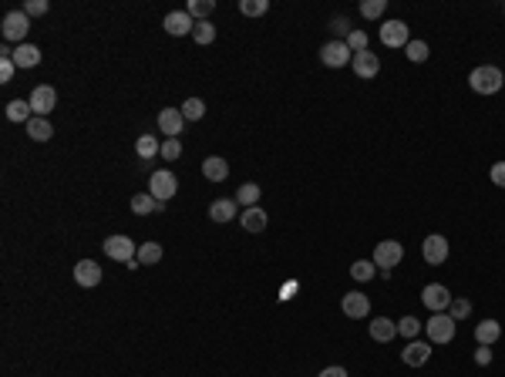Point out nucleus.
I'll list each match as a JSON object with an SVG mask.
<instances>
[{"mask_svg":"<svg viewBox=\"0 0 505 377\" xmlns=\"http://www.w3.org/2000/svg\"><path fill=\"white\" fill-rule=\"evenodd\" d=\"M505 85V75L495 68V64H478L472 75H468V88L475 94H499Z\"/></svg>","mask_w":505,"mask_h":377,"instance_id":"obj_1","label":"nucleus"},{"mask_svg":"<svg viewBox=\"0 0 505 377\" xmlns=\"http://www.w3.org/2000/svg\"><path fill=\"white\" fill-rule=\"evenodd\" d=\"M455 330H459V320H451L448 314H435V317L425 323L428 344H451V340H455Z\"/></svg>","mask_w":505,"mask_h":377,"instance_id":"obj_2","label":"nucleus"},{"mask_svg":"<svg viewBox=\"0 0 505 377\" xmlns=\"http://www.w3.org/2000/svg\"><path fill=\"white\" fill-rule=\"evenodd\" d=\"M374 266L378 270H394L401 259H404V246H401L398 240H381L378 246H374Z\"/></svg>","mask_w":505,"mask_h":377,"instance_id":"obj_3","label":"nucleus"},{"mask_svg":"<svg viewBox=\"0 0 505 377\" xmlns=\"http://www.w3.org/2000/svg\"><path fill=\"white\" fill-rule=\"evenodd\" d=\"M451 290L444 287V283H428V287L421 290V303L428 307L431 314H448V307H451Z\"/></svg>","mask_w":505,"mask_h":377,"instance_id":"obj_4","label":"nucleus"},{"mask_svg":"<svg viewBox=\"0 0 505 377\" xmlns=\"http://www.w3.org/2000/svg\"><path fill=\"white\" fill-rule=\"evenodd\" d=\"M4 37L7 41H14V44H27L24 37H27V30H31V17L24 14V11H11V14L4 17Z\"/></svg>","mask_w":505,"mask_h":377,"instance_id":"obj_5","label":"nucleus"},{"mask_svg":"<svg viewBox=\"0 0 505 377\" xmlns=\"http://www.w3.org/2000/svg\"><path fill=\"white\" fill-rule=\"evenodd\" d=\"M175 189H179V179H175L168 168H155L152 179H149V192H152L158 202H168V199L175 196Z\"/></svg>","mask_w":505,"mask_h":377,"instance_id":"obj_6","label":"nucleus"},{"mask_svg":"<svg viewBox=\"0 0 505 377\" xmlns=\"http://www.w3.org/2000/svg\"><path fill=\"white\" fill-rule=\"evenodd\" d=\"M320 61L327 64V68H344V64H351L354 61V51L347 47L344 37H337V41H327V44L320 47Z\"/></svg>","mask_w":505,"mask_h":377,"instance_id":"obj_7","label":"nucleus"},{"mask_svg":"<svg viewBox=\"0 0 505 377\" xmlns=\"http://www.w3.org/2000/svg\"><path fill=\"white\" fill-rule=\"evenodd\" d=\"M105 257L128 266V263L138 257V246L128 240V236H108V240H105Z\"/></svg>","mask_w":505,"mask_h":377,"instance_id":"obj_8","label":"nucleus"},{"mask_svg":"<svg viewBox=\"0 0 505 377\" xmlns=\"http://www.w3.org/2000/svg\"><path fill=\"white\" fill-rule=\"evenodd\" d=\"M27 101H31V108H34V115H37V118H47V115L58 108V91L51 88V85H37V88L31 91V98H27Z\"/></svg>","mask_w":505,"mask_h":377,"instance_id":"obj_9","label":"nucleus"},{"mask_svg":"<svg viewBox=\"0 0 505 377\" xmlns=\"http://www.w3.org/2000/svg\"><path fill=\"white\" fill-rule=\"evenodd\" d=\"M411 41V30L404 20H384L381 24V44L384 47H408Z\"/></svg>","mask_w":505,"mask_h":377,"instance_id":"obj_10","label":"nucleus"},{"mask_svg":"<svg viewBox=\"0 0 505 377\" xmlns=\"http://www.w3.org/2000/svg\"><path fill=\"white\" fill-rule=\"evenodd\" d=\"M421 257H425V263H431V266H442L444 259H448V240H444L442 233L425 236V242H421Z\"/></svg>","mask_w":505,"mask_h":377,"instance_id":"obj_11","label":"nucleus"},{"mask_svg":"<svg viewBox=\"0 0 505 377\" xmlns=\"http://www.w3.org/2000/svg\"><path fill=\"white\" fill-rule=\"evenodd\" d=\"M340 310H344V317L351 320H364L370 314V300L361 293V290H354V293H344V300H340Z\"/></svg>","mask_w":505,"mask_h":377,"instance_id":"obj_12","label":"nucleus"},{"mask_svg":"<svg viewBox=\"0 0 505 377\" xmlns=\"http://www.w3.org/2000/svg\"><path fill=\"white\" fill-rule=\"evenodd\" d=\"M351 68L361 81H370V78H378V71H381V58H378L374 51H361V54H354Z\"/></svg>","mask_w":505,"mask_h":377,"instance_id":"obj_13","label":"nucleus"},{"mask_svg":"<svg viewBox=\"0 0 505 377\" xmlns=\"http://www.w3.org/2000/svg\"><path fill=\"white\" fill-rule=\"evenodd\" d=\"M75 283L85 290H92L101 283V266L94 263V259H77L75 263Z\"/></svg>","mask_w":505,"mask_h":377,"instance_id":"obj_14","label":"nucleus"},{"mask_svg":"<svg viewBox=\"0 0 505 377\" xmlns=\"http://www.w3.org/2000/svg\"><path fill=\"white\" fill-rule=\"evenodd\" d=\"M401 361L408 367H425L431 361V344L428 340H408V347L401 350Z\"/></svg>","mask_w":505,"mask_h":377,"instance_id":"obj_15","label":"nucleus"},{"mask_svg":"<svg viewBox=\"0 0 505 377\" xmlns=\"http://www.w3.org/2000/svg\"><path fill=\"white\" fill-rule=\"evenodd\" d=\"M158 128H162V135L179 138L182 135V128H185L182 111H179V108H162V111H158Z\"/></svg>","mask_w":505,"mask_h":377,"instance_id":"obj_16","label":"nucleus"},{"mask_svg":"<svg viewBox=\"0 0 505 377\" xmlns=\"http://www.w3.org/2000/svg\"><path fill=\"white\" fill-rule=\"evenodd\" d=\"M162 27H166L172 37H182V34H192V30H196V20L185 14V11H172V14H166Z\"/></svg>","mask_w":505,"mask_h":377,"instance_id":"obj_17","label":"nucleus"},{"mask_svg":"<svg viewBox=\"0 0 505 377\" xmlns=\"http://www.w3.org/2000/svg\"><path fill=\"white\" fill-rule=\"evenodd\" d=\"M368 330H370V340H378V344H391L394 337H398V323L391 317H374L368 323Z\"/></svg>","mask_w":505,"mask_h":377,"instance_id":"obj_18","label":"nucleus"},{"mask_svg":"<svg viewBox=\"0 0 505 377\" xmlns=\"http://www.w3.org/2000/svg\"><path fill=\"white\" fill-rule=\"evenodd\" d=\"M236 212H239L236 199H216L213 206H209V219L213 223H230V219H236Z\"/></svg>","mask_w":505,"mask_h":377,"instance_id":"obj_19","label":"nucleus"},{"mask_svg":"<svg viewBox=\"0 0 505 377\" xmlns=\"http://www.w3.org/2000/svg\"><path fill=\"white\" fill-rule=\"evenodd\" d=\"M499 337H502V323H499V320H482V323H475V340H478L482 347H492Z\"/></svg>","mask_w":505,"mask_h":377,"instance_id":"obj_20","label":"nucleus"},{"mask_svg":"<svg viewBox=\"0 0 505 377\" xmlns=\"http://www.w3.org/2000/svg\"><path fill=\"white\" fill-rule=\"evenodd\" d=\"M162 209H166V202H158L152 192L132 196V212H135V216H152V212H162Z\"/></svg>","mask_w":505,"mask_h":377,"instance_id":"obj_21","label":"nucleus"},{"mask_svg":"<svg viewBox=\"0 0 505 377\" xmlns=\"http://www.w3.org/2000/svg\"><path fill=\"white\" fill-rule=\"evenodd\" d=\"M239 223H243L246 233H263V229H266V223H270V216H266L260 206H253V209H243Z\"/></svg>","mask_w":505,"mask_h":377,"instance_id":"obj_22","label":"nucleus"},{"mask_svg":"<svg viewBox=\"0 0 505 377\" xmlns=\"http://www.w3.org/2000/svg\"><path fill=\"white\" fill-rule=\"evenodd\" d=\"M202 175L209 182H226L230 175V166H226V159H219V155H209L206 162H202Z\"/></svg>","mask_w":505,"mask_h":377,"instance_id":"obj_23","label":"nucleus"},{"mask_svg":"<svg viewBox=\"0 0 505 377\" xmlns=\"http://www.w3.org/2000/svg\"><path fill=\"white\" fill-rule=\"evenodd\" d=\"M11 58H14L17 68H37V64H41V51L34 44H17Z\"/></svg>","mask_w":505,"mask_h":377,"instance_id":"obj_24","label":"nucleus"},{"mask_svg":"<svg viewBox=\"0 0 505 377\" xmlns=\"http://www.w3.org/2000/svg\"><path fill=\"white\" fill-rule=\"evenodd\" d=\"M24 128H27V135H31L34 142H51V138H54V128H51V121H47V118H37V115H34V118L27 121Z\"/></svg>","mask_w":505,"mask_h":377,"instance_id":"obj_25","label":"nucleus"},{"mask_svg":"<svg viewBox=\"0 0 505 377\" xmlns=\"http://www.w3.org/2000/svg\"><path fill=\"white\" fill-rule=\"evenodd\" d=\"M260 196H263L260 185H256V182H246V185H239V192H236V202H239L243 209H253V206H260Z\"/></svg>","mask_w":505,"mask_h":377,"instance_id":"obj_26","label":"nucleus"},{"mask_svg":"<svg viewBox=\"0 0 505 377\" xmlns=\"http://www.w3.org/2000/svg\"><path fill=\"white\" fill-rule=\"evenodd\" d=\"M135 152H138V159H155V155H162V142L155 135H138Z\"/></svg>","mask_w":505,"mask_h":377,"instance_id":"obj_27","label":"nucleus"},{"mask_svg":"<svg viewBox=\"0 0 505 377\" xmlns=\"http://www.w3.org/2000/svg\"><path fill=\"white\" fill-rule=\"evenodd\" d=\"M31 118H34L31 101H20V98H17V101H11V105H7V121H24V125H27Z\"/></svg>","mask_w":505,"mask_h":377,"instance_id":"obj_28","label":"nucleus"},{"mask_svg":"<svg viewBox=\"0 0 505 377\" xmlns=\"http://www.w3.org/2000/svg\"><path fill=\"white\" fill-rule=\"evenodd\" d=\"M135 259L142 263V266H155V263L162 259V246H158V242H142Z\"/></svg>","mask_w":505,"mask_h":377,"instance_id":"obj_29","label":"nucleus"},{"mask_svg":"<svg viewBox=\"0 0 505 377\" xmlns=\"http://www.w3.org/2000/svg\"><path fill=\"white\" fill-rule=\"evenodd\" d=\"M421 330H425V323H421L418 317H411V314L398 320V337H408V340H418V333H421Z\"/></svg>","mask_w":505,"mask_h":377,"instance_id":"obj_30","label":"nucleus"},{"mask_svg":"<svg viewBox=\"0 0 505 377\" xmlns=\"http://www.w3.org/2000/svg\"><path fill=\"white\" fill-rule=\"evenodd\" d=\"M404 54H408V61H414V64H425V61L431 58V47L425 44V41H408V47H404Z\"/></svg>","mask_w":505,"mask_h":377,"instance_id":"obj_31","label":"nucleus"},{"mask_svg":"<svg viewBox=\"0 0 505 377\" xmlns=\"http://www.w3.org/2000/svg\"><path fill=\"white\" fill-rule=\"evenodd\" d=\"M213 7H216V0H189V7H185V14L192 17H199V20H209V14H213Z\"/></svg>","mask_w":505,"mask_h":377,"instance_id":"obj_32","label":"nucleus"},{"mask_svg":"<svg viewBox=\"0 0 505 377\" xmlns=\"http://www.w3.org/2000/svg\"><path fill=\"white\" fill-rule=\"evenodd\" d=\"M11 54H14L11 47H0V85H7V81L14 78V71H17V64H14Z\"/></svg>","mask_w":505,"mask_h":377,"instance_id":"obj_33","label":"nucleus"},{"mask_svg":"<svg viewBox=\"0 0 505 377\" xmlns=\"http://www.w3.org/2000/svg\"><path fill=\"white\" fill-rule=\"evenodd\" d=\"M179 111H182L185 121H199L202 115H206V105H202V98H185Z\"/></svg>","mask_w":505,"mask_h":377,"instance_id":"obj_34","label":"nucleus"},{"mask_svg":"<svg viewBox=\"0 0 505 377\" xmlns=\"http://www.w3.org/2000/svg\"><path fill=\"white\" fill-rule=\"evenodd\" d=\"M192 37H196V44H213L216 41V27H213V20H196V30H192Z\"/></svg>","mask_w":505,"mask_h":377,"instance_id":"obj_35","label":"nucleus"},{"mask_svg":"<svg viewBox=\"0 0 505 377\" xmlns=\"http://www.w3.org/2000/svg\"><path fill=\"white\" fill-rule=\"evenodd\" d=\"M374 270H378V266H374V259H357V263L351 266V276L357 280V283H368L370 276H374Z\"/></svg>","mask_w":505,"mask_h":377,"instance_id":"obj_36","label":"nucleus"},{"mask_svg":"<svg viewBox=\"0 0 505 377\" xmlns=\"http://www.w3.org/2000/svg\"><path fill=\"white\" fill-rule=\"evenodd\" d=\"M239 11L246 17H263L270 11V0H239Z\"/></svg>","mask_w":505,"mask_h":377,"instance_id":"obj_37","label":"nucleus"},{"mask_svg":"<svg viewBox=\"0 0 505 377\" xmlns=\"http://www.w3.org/2000/svg\"><path fill=\"white\" fill-rule=\"evenodd\" d=\"M384 11H387V0H364L361 4V14L368 17V20H378Z\"/></svg>","mask_w":505,"mask_h":377,"instance_id":"obj_38","label":"nucleus"},{"mask_svg":"<svg viewBox=\"0 0 505 377\" xmlns=\"http://www.w3.org/2000/svg\"><path fill=\"white\" fill-rule=\"evenodd\" d=\"M468 314H472V303L465 300V297H455V300H451V307H448V317H451V320H465Z\"/></svg>","mask_w":505,"mask_h":377,"instance_id":"obj_39","label":"nucleus"},{"mask_svg":"<svg viewBox=\"0 0 505 377\" xmlns=\"http://www.w3.org/2000/svg\"><path fill=\"white\" fill-rule=\"evenodd\" d=\"M347 47H351L354 54L370 51V47H368V34H364V30H351V34H347Z\"/></svg>","mask_w":505,"mask_h":377,"instance_id":"obj_40","label":"nucleus"},{"mask_svg":"<svg viewBox=\"0 0 505 377\" xmlns=\"http://www.w3.org/2000/svg\"><path fill=\"white\" fill-rule=\"evenodd\" d=\"M179 155H182V142H179V138H166V142H162V159L175 162Z\"/></svg>","mask_w":505,"mask_h":377,"instance_id":"obj_41","label":"nucleus"},{"mask_svg":"<svg viewBox=\"0 0 505 377\" xmlns=\"http://www.w3.org/2000/svg\"><path fill=\"white\" fill-rule=\"evenodd\" d=\"M47 7H51L47 0H27V4H24V14H27V17H41V14H47Z\"/></svg>","mask_w":505,"mask_h":377,"instance_id":"obj_42","label":"nucleus"},{"mask_svg":"<svg viewBox=\"0 0 505 377\" xmlns=\"http://www.w3.org/2000/svg\"><path fill=\"white\" fill-rule=\"evenodd\" d=\"M489 175H492V182H495L499 189H505V162H495Z\"/></svg>","mask_w":505,"mask_h":377,"instance_id":"obj_43","label":"nucleus"},{"mask_svg":"<svg viewBox=\"0 0 505 377\" xmlns=\"http://www.w3.org/2000/svg\"><path fill=\"white\" fill-rule=\"evenodd\" d=\"M475 364H478V367H489V364H492V350L478 344V350H475Z\"/></svg>","mask_w":505,"mask_h":377,"instance_id":"obj_44","label":"nucleus"},{"mask_svg":"<svg viewBox=\"0 0 505 377\" xmlns=\"http://www.w3.org/2000/svg\"><path fill=\"white\" fill-rule=\"evenodd\" d=\"M334 30H337V34H344V41H347V34H351V24H347V17H334Z\"/></svg>","mask_w":505,"mask_h":377,"instance_id":"obj_45","label":"nucleus"},{"mask_svg":"<svg viewBox=\"0 0 505 377\" xmlns=\"http://www.w3.org/2000/svg\"><path fill=\"white\" fill-rule=\"evenodd\" d=\"M317 377H347V371H344V367H337V364H334V367H323V371H320Z\"/></svg>","mask_w":505,"mask_h":377,"instance_id":"obj_46","label":"nucleus"},{"mask_svg":"<svg viewBox=\"0 0 505 377\" xmlns=\"http://www.w3.org/2000/svg\"><path fill=\"white\" fill-rule=\"evenodd\" d=\"M293 293H297V283H287V287L280 290V300H290Z\"/></svg>","mask_w":505,"mask_h":377,"instance_id":"obj_47","label":"nucleus"}]
</instances>
